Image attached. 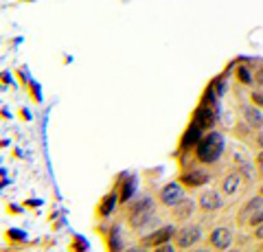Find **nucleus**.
Masks as SVG:
<instances>
[{"label": "nucleus", "mask_w": 263, "mask_h": 252, "mask_svg": "<svg viewBox=\"0 0 263 252\" xmlns=\"http://www.w3.org/2000/svg\"><path fill=\"white\" fill-rule=\"evenodd\" d=\"M221 153H224V138L219 132H209L197 143V160L206 162V165L217 162Z\"/></svg>", "instance_id": "obj_1"}, {"label": "nucleus", "mask_w": 263, "mask_h": 252, "mask_svg": "<svg viewBox=\"0 0 263 252\" xmlns=\"http://www.w3.org/2000/svg\"><path fill=\"white\" fill-rule=\"evenodd\" d=\"M152 210H154V202H152L149 198H145V200L138 202V204L132 208V217H129L132 228H143V226L149 222Z\"/></svg>", "instance_id": "obj_2"}, {"label": "nucleus", "mask_w": 263, "mask_h": 252, "mask_svg": "<svg viewBox=\"0 0 263 252\" xmlns=\"http://www.w3.org/2000/svg\"><path fill=\"white\" fill-rule=\"evenodd\" d=\"M200 239H202L200 226H184V228L178 230V235H176V246L178 248H191Z\"/></svg>", "instance_id": "obj_3"}, {"label": "nucleus", "mask_w": 263, "mask_h": 252, "mask_svg": "<svg viewBox=\"0 0 263 252\" xmlns=\"http://www.w3.org/2000/svg\"><path fill=\"white\" fill-rule=\"evenodd\" d=\"M182 182H171L167 186H162L160 189V202L167 206H176L180 200H184V191L182 186H180Z\"/></svg>", "instance_id": "obj_4"}, {"label": "nucleus", "mask_w": 263, "mask_h": 252, "mask_svg": "<svg viewBox=\"0 0 263 252\" xmlns=\"http://www.w3.org/2000/svg\"><path fill=\"white\" fill-rule=\"evenodd\" d=\"M174 235H176L174 226H164V228L152 232L149 237H145L143 246H162V243H167L169 239H174Z\"/></svg>", "instance_id": "obj_5"}, {"label": "nucleus", "mask_w": 263, "mask_h": 252, "mask_svg": "<svg viewBox=\"0 0 263 252\" xmlns=\"http://www.w3.org/2000/svg\"><path fill=\"white\" fill-rule=\"evenodd\" d=\"M209 241H211V246H213V248L226 250V248L230 246V243H233V235H230V230H228V228H215V230L211 232Z\"/></svg>", "instance_id": "obj_6"}, {"label": "nucleus", "mask_w": 263, "mask_h": 252, "mask_svg": "<svg viewBox=\"0 0 263 252\" xmlns=\"http://www.w3.org/2000/svg\"><path fill=\"white\" fill-rule=\"evenodd\" d=\"M195 123H200L202 129H211L213 125H215V110H213V105H204L202 103V108L195 112Z\"/></svg>", "instance_id": "obj_7"}, {"label": "nucleus", "mask_w": 263, "mask_h": 252, "mask_svg": "<svg viewBox=\"0 0 263 252\" xmlns=\"http://www.w3.org/2000/svg\"><path fill=\"white\" fill-rule=\"evenodd\" d=\"M180 182H182L184 186H189V189H197V186H202V184H206L209 182V176L204 173V171H186L180 176Z\"/></svg>", "instance_id": "obj_8"}, {"label": "nucleus", "mask_w": 263, "mask_h": 252, "mask_svg": "<svg viewBox=\"0 0 263 252\" xmlns=\"http://www.w3.org/2000/svg\"><path fill=\"white\" fill-rule=\"evenodd\" d=\"M221 195L217 193V191H204L202 195H200V206L204 208V210H217V208H221Z\"/></svg>", "instance_id": "obj_9"}, {"label": "nucleus", "mask_w": 263, "mask_h": 252, "mask_svg": "<svg viewBox=\"0 0 263 252\" xmlns=\"http://www.w3.org/2000/svg\"><path fill=\"white\" fill-rule=\"evenodd\" d=\"M202 141V125L200 123H193L189 125V129L184 132V138H182V147H193V145H197Z\"/></svg>", "instance_id": "obj_10"}, {"label": "nucleus", "mask_w": 263, "mask_h": 252, "mask_svg": "<svg viewBox=\"0 0 263 252\" xmlns=\"http://www.w3.org/2000/svg\"><path fill=\"white\" fill-rule=\"evenodd\" d=\"M193 208H195V204L191 200H180L174 206V217L178 219V222H186V219L193 215Z\"/></svg>", "instance_id": "obj_11"}, {"label": "nucleus", "mask_w": 263, "mask_h": 252, "mask_svg": "<svg viewBox=\"0 0 263 252\" xmlns=\"http://www.w3.org/2000/svg\"><path fill=\"white\" fill-rule=\"evenodd\" d=\"M261 208H263V198H254V200H250L248 204L241 208L239 219H241V222H250V217L257 213V210H261Z\"/></svg>", "instance_id": "obj_12"}, {"label": "nucleus", "mask_w": 263, "mask_h": 252, "mask_svg": "<svg viewBox=\"0 0 263 252\" xmlns=\"http://www.w3.org/2000/svg\"><path fill=\"white\" fill-rule=\"evenodd\" d=\"M239 184H241L239 176L230 173V176L224 178V182H221V191H224L226 195H233V193H237V189H239Z\"/></svg>", "instance_id": "obj_13"}, {"label": "nucleus", "mask_w": 263, "mask_h": 252, "mask_svg": "<svg viewBox=\"0 0 263 252\" xmlns=\"http://www.w3.org/2000/svg\"><path fill=\"white\" fill-rule=\"evenodd\" d=\"M243 114H246V121L252 125V127H263V114L257 110V108H252V105H248V108L243 110Z\"/></svg>", "instance_id": "obj_14"}, {"label": "nucleus", "mask_w": 263, "mask_h": 252, "mask_svg": "<svg viewBox=\"0 0 263 252\" xmlns=\"http://www.w3.org/2000/svg\"><path fill=\"white\" fill-rule=\"evenodd\" d=\"M117 202H119V198H117L114 193L105 195V198L101 200V206H99V213H101L103 217H105V215H110L112 210H114V206H117Z\"/></svg>", "instance_id": "obj_15"}, {"label": "nucleus", "mask_w": 263, "mask_h": 252, "mask_svg": "<svg viewBox=\"0 0 263 252\" xmlns=\"http://www.w3.org/2000/svg\"><path fill=\"white\" fill-rule=\"evenodd\" d=\"M134 193V178H127V182L123 184V193H121V202H127Z\"/></svg>", "instance_id": "obj_16"}, {"label": "nucleus", "mask_w": 263, "mask_h": 252, "mask_svg": "<svg viewBox=\"0 0 263 252\" xmlns=\"http://www.w3.org/2000/svg\"><path fill=\"white\" fill-rule=\"evenodd\" d=\"M237 75H239V79H241V84H250V81H252V77H250V72H248V70H246L243 66H241V68H237Z\"/></svg>", "instance_id": "obj_17"}, {"label": "nucleus", "mask_w": 263, "mask_h": 252, "mask_svg": "<svg viewBox=\"0 0 263 252\" xmlns=\"http://www.w3.org/2000/svg\"><path fill=\"white\" fill-rule=\"evenodd\" d=\"M248 224H252V226H259V224H263V208L261 210H257L252 217H250V222Z\"/></svg>", "instance_id": "obj_18"}, {"label": "nucleus", "mask_w": 263, "mask_h": 252, "mask_svg": "<svg viewBox=\"0 0 263 252\" xmlns=\"http://www.w3.org/2000/svg\"><path fill=\"white\" fill-rule=\"evenodd\" d=\"M252 101L257 103V105H263V92H254L252 94Z\"/></svg>", "instance_id": "obj_19"}, {"label": "nucleus", "mask_w": 263, "mask_h": 252, "mask_svg": "<svg viewBox=\"0 0 263 252\" xmlns=\"http://www.w3.org/2000/svg\"><path fill=\"white\" fill-rule=\"evenodd\" d=\"M257 167H259V173H263V151L257 156Z\"/></svg>", "instance_id": "obj_20"}, {"label": "nucleus", "mask_w": 263, "mask_h": 252, "mask_svg": "<svg viewBox=\"0 0 263 252\" xmlns=\"http://www.w3.org/2000/svg\"><path fill=\"white\" fill-rule=\"evenodd\" d=\"M254 79H257V84H259V86H263V66L259 68V72H257V77H254Z\"/></svg>", "instance_id": "obj_21"}, {"label": "nucleus", "mask_w": 263, "mask_h": 252, "mask_svg": "<svg viewBox=\"0 0 263 252\" xmlns=\"http://www.w3.org/2000/svg\"><path fill=\"white\" fill-rule=\"evenodd\" d=\"M254 235H257V239H263V224L257 226V230H254Z\"/></svg>", "instance_id": "obj_22"}, {"label": "nucleus", "mask_w": 263, "mask_h": 252, "mask_svg": "<svg viewBox=\"0 0 263 252\" xmlns=\"http://www.w3.org/2000/svg\"><path fill=\"white\" fill-rule=\"evenodd\" d=\"M257 143H259V147H261V149H263V132H261V134H259V136H257Z\"/></svg>", "instance_id": "obj_23"}, {"label": "nucleus", "mask_w": 263, "mask_h": 252, "mask_svg": "<svg viewBox=\"0 0 263 252\" xmlns=\"http://www.w3.org/2000/svg\"><path fill=\"white\" fill-rule=\"evenodd\" d=\"M261 195H263V184H261Z\"/></svg>", "instance_id": "obj_24"}]
</instances>
